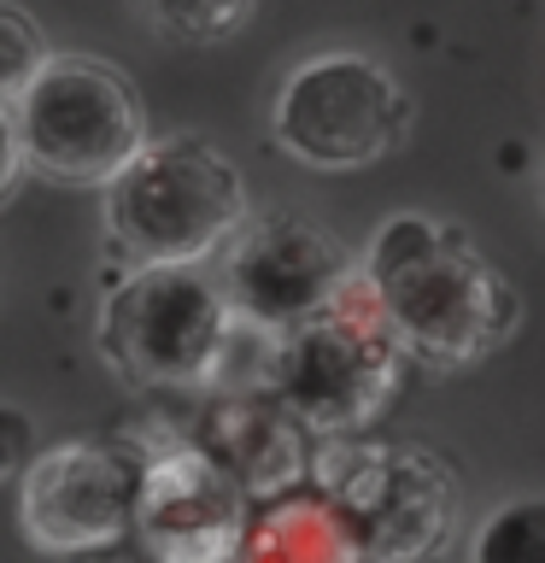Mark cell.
Wrapping results in <instances>:
<instances>
[{"instance_id": "cell-2", "label": "cell", "mask_w": 545, "mask_h": 563, "mask_svg": "<svg viewBox=\"0 0 545 563\" xmlns=\"http://www.w3.org/2000/svg\"><path fill=\"white\" fill-rule=\"evenodd\" d=\"M105 229L135 264H205L246 223V183L200 135L141 141L105 176Z\"/></svg>"}, {"instance_id": "cell-8", "label": "cell", "mask_w": 545, "mask_h": 563, "mask_svg": "<svg viewBox=\"0 0 545 563\" xmlns=\"http://www.w3.org/2000/svg\"><path fill=\"white\" fill-rule=\"evenodd\" d=\"M147 452L123 440H65L18 470V528L35 552L88 558L135 528Z\"/></svg>"}, {"instance_id": "cell-16", "label": "cell", "mask_w": 545, "mask_h": 563, "mask_svg": "<svg viewBox=\"0 0 545 563\" xmlns=\"http://www.w3.org/2000/svg\"><path fill=\"white\" fill-rule=\"evenodd\" d=\"M30 464V417L18 405H0V482Z\"/></svg>"}, {"instance_id": "cell-3", "label": "cell", "mask_w": 545, "mask_h": 563, "mask_svg": "<svg viewBox=\"0 0 545 563\" xmlns=\"http://www.w3.org/2000/svg\"><path fill=\"white\" fill-rule=\"evenodd\" d=\"M399 364L404 346L376 288L364 282V271H352L334 306L276 334L264 382L311 434H358L393 399Z\"/></svg>"}, {"instance_id": "cell-17", "label": "cell", "mask_w": 545, "mask_h": 563, "mask_svg": "<svg viewBox=\"0 0 545 563\" xmlns=\"http://www.w3.org/2000/svg\"><path fill=\"white\" fill-rule=\"evenodd\" d=\"M24 141H18V123H12V106L0 100V200L18 188V176H24Z\"/></svg>"}, {"instance_id": "cell-14", "label": "cell", "mask_w": 545, "mask_h": 563, "mask_svg": "<svg viewBox=\"0 0 545 563\" xmlns=\"http://www.w3.org/2000/svg\"><path fill=\"white\" fill-rule=\"evenodd\" d=\"M147 18L176 42H223L253 18V0H147Z\"/></svg>"}, {"instance_id": "cell-1", "label": "cell", "mask_w": 545, "mask_h": 563, "mask_svg": "<svg viewBox=\"0 0 545 563\" xmlns=\"http://www.w3.org/2000/svg\"><path fill=\"white\" fill-rule=\"evenodd\" d=\"M364 282L376 288L399 346L434 369L481 364L516 329V294L457 229L434 218H387L364 253Z\"/></svg>"}, {"instance_id": "cell-7", "label": "cell", "mask_w": 545, "mask_h": 563, "mask_svg": "<svg viewBox=\"0 0 545 563\" xmlns=\"http://www.w3.org/2000/svg\"><path fill=\"white\" fill-rule=\"evenodd\" d=\"M411 100L393 70L364 53H316L281 82L270 106L276 147L311 170H358L399 147Z\"/></svg>"}, {"instance_id": "cell-15", "label": "cell", "mask_w": 545, "mask_h": 563, "mask_svg": "<svg viewBox=\"0 0 545 563\" xmlns=\"http://www.w3.org/2000/svg\"><path fill=\"white\" fill-rule=\"evenodd\" d=\"M47 59V42H42V30L30 24V12H18L12 0H0V100H18L24 95V82L42 70Z\"/></svg>"}, {"instance_id": "cell-12", "label": "cell", "mask_w": 545, "mask_h": 563, "mask_svg": "<svg viewBox=\"0 0 545 563\" xmlns=\"http://www.w3.org/2000/svg\"><path fill=\"white\" fill-rule=\"evenodd\" d=\"M241 558H352V545L323 493L316 499H281L276 493L258 522L246 517Z\"/></svg>"}, {"instance_id": "cell-4", "label": "cell", "mask_w": 545, "mask_h": 563, "mask_svg": "<svg viewBox=\"0 0 545 563\" xmlns=\"http://www.w3.org/2000/svg\"><path fill=\"white\" fill-rule=\"evenodd\" d=\"M100 358L130 387H218L235 341V306L200 264H135L105 294Z\"/></svg>"}, {"instance_id": "cell-5", "label": "cell", "mask_w": 545, "mask_h": 563, "mask_svg": "<svg viewBox=\"0 0 545 563\" xmlns=\"http://www.w3.org/2000/svg\"><path fill=\"white\" fill-rule=\"evenodd\" d=\"M12 123L24 165L65 188H100L147 141L135 82L94 53H47L12 100Z\"/></svg>"}, {"instance_id": "cell-10", "label": "cell", "mask_w": 545, "mask_h": 563, "mask_svg": "<svg viewBox=\"0 0 545 563\" xmlns=\"http://www.w3.org/2000/svg\"><path fill=\"white\" fill-rule=\"evenodd\" d=\"M246 487L229 475L218 457L200 446H170L153 452L141 470V499H135V534L153 558L170 563H223L241 558L246 534Z\"/></svg>"}, {"instance_id": "cell-13", "label": "cell", "mask_w": 545, "mask_h": 563, "mask_svg": "<svg viewBox=\"0 0 545 563\" xmlns=\"http://www.w3.org/2000/svg\"><path fill=\"white\" fill-rule=\"evenodd\" d=\"M475 563H545V499H510L475 528Z\"/></svg>"}, {"instance_id": "cell-11", "label": "cell", "mask_w": 545, "mask_h": 563, "mask_svg": "<svg viewBox=\"0 0 545 563\" xmlns=\"http://www.w3.org/2000/svg\"><path fill=\"white\" fill-rule=\"evenodd\" d=\"M193 446L205 457H218L246 487V499L293 493V482L305 475V422L276 394H258V387L211 394L200 422H193Z\"/></svg>"}, {"instance_id": "cell-18", "label": "cell", "mask_w": 545, "mask_h": 563, "mask_svg": "<svg viewBox=\"0 0 545 563\" xmlns=\"http://www.w3.org/2000/svg\"><path fill=\"white\" fill-rule=\"evenodd\" d=\"M540 200H545V176H540Z\"/></svg>"}, {"instance_id": "cell-9", "label": "cell", "mask_w": 545, "mask_h": 563, "mask_svg": "<svg viewBox=\"0 0 545 563\" xmlns=\"http://www.w3.org/2000/svg\"><path fill=\"white\" fill-rule=\"evenodd\" d=\"M352 264L329 229L305 218H246L223 241V294L235 317L258 334H276L334 306V294L352 282Z\"/></svg>"}, {"instance_id": "cell-6", "label": "cell", "mask_w": 545, "mask_h": 563, "mask_svg": "<svg viewBox=\"0 0 545 563\" xmlns=\"http://www.w3.org/2000/svg\"><path fill=\"white\" fill-rule=\"evenodd\" d=\"M316 493L329 499L352 558H422L457 517L452 470L416 446L334 434L316 457Z\"/></svg>"}]
</instances>
